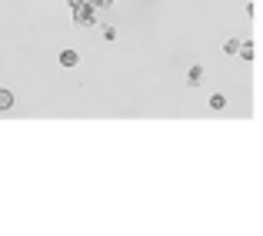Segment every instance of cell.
<instances>
[{"label": "cell", "instance_id": "2", "mask_svg": "<svg viewBox=\"0 0 263 236\" xmlns=\"http://www.w3.org/2000/svg\"><path fill=\"white\" fill-rule=\"evenodd\" d=\"M60 67H67V70H73V67H77L80 64V53L77 50H60Z\"/></svg>", "mask_w": 263, "mask_h": 236}, {"label": "cell", "instance_id": "7", "mask_svg": "<svg viewBox=\"0 0 263 236\" xmlns=\"http://www.w3.org/2000/svg\"><path fill=\"white\" fill-rule=\"evenodd\" d=\"M210 107H213V110H223V107H227V96H223V93H213V96H210Z\"/></svg>", "mask_w": 263, "mask_h": 236}, {"label": "cell", "instance_id": "10", "mask_svg": "<svg viewBox=\"0 0 263 236\" xmlns=\"http://www.w3.org/2000/svg\"><path fill=\"white\" fill-rule=\"evenodd\" d=\"M67 4H70V10H77V7H84L87 0H67Z\"/></svg>", "mask_w": 263, "mask_h": 236}, {"label": "cell", "instance_id": "3", "mask_svg": "<svg viewBox=\"0 0 263 236\" xmlns=\"http://www.w3.org/2000/svg\"><path fill=\"white\" fill-rule=\"evenodd\" d=\"M186 83H190V87H203V67L200 64H193L190 70H186Z\"/></svg>", "mask_w": 263, "mask_h": 236}, {"label": "cell", "instance_id": "5", "mask_svg": "<svg viewBox=\"0 0 263 236\" xmlns=\"http://www.w3.org/2000/svg\"><path fill=\"white\" fill-rule=\"evenodd\" d=\"M237 50H240V40H237V37H230V40L223 44V53H227V57H237Z\"/></svg>", "mask_w": 263, "mask_h": 236}, {"label": "cell", "instance_id": "8", "mask_svg": "<svg viewBox=\"0 0 263 236\" xmlns=\"http://www.w3.org/2000/svg\"><path fill=\"white\" fill-rule=\"evenodd\" d=\"M237 53H240L243 60H253V47H250V44H243V40H240V50H237Z\"/></svg>", "mask_w": 263, "mask_h": 236}, {"label": "cell", "instance_id": "1", "mask_svg": "<svg viewBox=\"0 0 263 236\" xmlns=\"http://www.w3.org/2000/svg\"><path fill=\"white\" fill-rule=\"evenodd\" d=\"M73 24H77V27H97V24H100V13H97L90 4H84V7L73 10Z\"/></svg>", "mask_w": 263, "mask_h": 236}, {"label": "cell", "instance_id": "4", "mask_svg": "<svg viewBox=\"0 0 263 236\" xmlns=\"http://www.w3.org/2000/svg\"><path fill=\"white\" fill-rule=\"evenodd\" d=\"M13 107V93L7 87H0V110H10Z\"/></svg>", "mask_w": 263, "mask_h": 236}, {"label": "cell", "instance_id": "9", "mask_svg": "<svg viewBox=\"0 0 263 236\" xmlns=\"http://www.w3.org/2000/svg\"><path fill=\"white\" fill-rule=\"evenodd\" d=\"M117 33H120V30H117L114 24H107V27H103V40H117Z\"/></svg>", "mask_w": 263, "mask_h": 236}, {"label": "cell", "instance_id": "6", "mask_svg": "<svg viewBox=\"0 0 263 236\" xmlns=\"http://www.w3.org/2000/svg\"><path fill=\"white\" fill-rule=\"evenodd\" d=\"M87 4L93 7L97 13H100V10H110V7H114V0H87Z\"/></svg>", "mask_w": 263, "mask_h": 236}]
</instances>
